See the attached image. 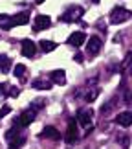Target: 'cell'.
<instances>
[{
    "label": "cell",
    "instance_id": "obj_21",
    "mask_svg": "<svg viewBox=\"0 0 132 149\" xmlns=\"http://www.w3.org/2000/svg\"><path fill=\"white\" fill-rule=\"evenodd\" d=\"M116 101H117L116 98H112L110 101H106V103H105V105H103V109H101V112H103V114H106V112H110V111H112V109H114V103H116Z\"/></svg>",
    "mask_w": 132,
    "mask_h": 149
},
{
    "label": "cell",
    "instance_id": "obj_12",
    "mask_svg": "<svg viewBox=\"0 0 132 149\" xmlns=\"http://www.w3.org/2000/svg\"><path fill=\"white\" fill-rule=\"evenodd\" d=\"M50 79L55 85H66V72L64 70H53L50 74Z\"/></svg>",
    "mask_w": 132,
    "mask_h": 149
},
{
    "label": "cell",
    "instance_id": "obj_2",
    "mask_svg": "<svg viewBox=\"0 0 132 149\" xmlns=\"http://www.w3.org/2000/svg\"><path fill=\"white\" fill-rule=\"evenodd\" d=\"M130 17H132V13H130L129 9L121 8V6H117V8H114L112 13H110V22H112V24H121V22L129 20Z\"/></svg>",
    "mask_w": 132,
    "mask_h": 149
},
{
    "label": "cell",
    "instance_id": "obj_22",
    "mask_svg": "<svg viewBox=\"0 0 132 149\" xmlns=\"http://www.w3.org/2000/svg\"><path fill=\"white\" fill-rule=\"evenodd\" d=\"M123 68H125V70H130V68H132V52H129L127 57H125V61H123Z\"/></svg>",
    "mask_w": 132,
    "mask_h": 149
},
{
    "label": "cell",
    "instance_id": "obj_20",
    "mask_svg": "<svg viewBox=\"0 0 132 149\" xmlns=\"http://www.w3.org/2000/svg\"><path fill=\"white\" fill-rule=\"evenodd\" d=\"M13 74H15V77L22 79V77H24V74H26V66H24V65H17V66L13 68Z\"/></svg>",
    "mask_w": 132,
    "mask_h": 149
},
{
    "label": "cell",
    "instance_id": "obj_10",
    "mask_svg": "<svg viewBox=\"0 0 132 149\" xmlns=\"http://www.w3.org/2000/svg\"><path fill=\"white\" fill-rule=\"evenodd\" d=\"M31 85H33L35 90H50L51 85H53V81H51V79H46V77H37Z\"/></svg>",
    "mask_w": 132,
    "mask_h": 149
},
{
    "label": "cell",
    "instance_id": "obj_29",
    "mask_svg": "<svg viewBox=\"0 0 132 149\" xmlns=\"http://www.w3.org/2000/svg\"><path fill=\"white\" fill-rule=\"evenodd\" d=\"M44 2V0H35V4H42Z\"/></svg>",
    "mask_w": 132,
    "mask_h": 149
},
{
    "label": "cell",
    "instance_id": "obj_16",
    "mask_svg": "<svg viewBox=\"0 0 132 149\" xmlns=\"http://www.w3.org/2000/svg\"><path fill=\"white\" fill-rule=\"evenodd\" d=\"M24 142H26V138L22 134H19L17 138H13L11 142H8V144H9V149H20L22 146H24Z\"/></svg>",
    "mask_w": 132,
    "mask_h": 149
},
{
    "label": "cell",
    "instance_id": "obj_15",
    "mask_svg": "<svg viewBox=\"0 0 132 149\" xmlns=\"http://www.w3.org/2000/svg\"><path fill=\"white\" fill-rule=\"evenodd\" d=\"M13 20H15V26H24V24L30 22V15L28 13H19V15L13 17Z\"/></svg>",
    "mask_w": 132,
    "mask_h": 149
},
{
    "label": "cell",
    "instance_id": "obj_14",
    "mask_svg": "<svg viewBox=\"0 0 132 149\" xmlns=\"http://www.w3.org/2000/svg\"><path fill=\"white\" fill-rule=\"evenodd\" d=\"M15 26V20L11 15H0V28L2 30H9V28Z\"/></svg>",
    "mask_w": 132,
    "mask_h": 149
},
{
    "label": "cell",
    "instance_id": "obj_30",
    "mask_svg": "<svg viewBox=\"0 0 132 149\" xmlns=\"http://www.w3.org/2000/svg\"><path fill=\"white\" fill-rule=\"evenodd\" d=\"M94 2H99V0H94Z\"/></svg>",
    "mask_w": 132,
    "mask_h": 149
},
{
    "label": "cell",
    "instance_id": "obj_23",
    "mask_svg": "<svg viewBox=\"0 0 132 149\" xmlns=\"http://www.w3.org/2000/svg\"><path fill=\"white\" fill-rule=\"evenodd\" d=\"M97 94H99V90H97V88H94V90H90V92L86 94V101H88V103H92V101H94V100L97 98Z\"/></svg>",
    "mask_w": 132,
    "mask_h": 149
},
{
    "label": "cell",
    "instance_id": "obj_1",
    "mask_svg": "<svg viewBox=\"0 0 132 149\" xmlns=\"http://www.w3.org/2000/svg\"><path fill=\"white\" fill-rule=\"evenodd\" d=\"M83 15H84V9L81 8V6H70V8L62 13L61 22H75V20L81 19Z\"/></svg>",
    "mask_w": 132,
    "mask_h": 149
},
{
    "label": "cell",
    "instance_id": "obj_5",
    "mask_svg": "<svg viewBox=\"0 0 132 149\" xmlns=\"http://www.w3.org/2000/svg\"><path fill=\"white\" fill-rule=\"evenodd\" d=\"M51 24V19L48 15H37L35 20H33V31H42L46 28H50Z\"/></svg>",
    "mask_w": 132,
    "mask_h": 149
},
{
    "label": "cell",
    "instance_id": "obj_4",
    "mask_svg": "<svg viewBox=\"0 0 132 149\" xmlns=\"http://www.w3.org/2000/svg\"><path fill=\"white\" fill-rule=\"evenodd\" d=\"M101 46H103V41L97 35H92L88 39V44H86V52L90 55H97L101 52Z\"/></svg>",
    "mask_w": 132,
    "mask_h": 149
},
{
    "label": "cell",
    "instance_id": "obj_17",
    "mask_svg": "<svg viewBox=\"0 0 132 149\" xmlns=\"http://www.w3.org/2000/svg\"><path fill=\"white\" fill-rule=\"evenodd\" d=\"M20 129H22V127H19V125H15V127H11L9 131H6V140H8V142H11L13 138H17V136L20 134Z\"/></svg>",
    "mask_w": 132,
    "mask_h": 149
},
{
    "label": "cell",
    "instance_id": "obj_3",
    "mask_svg": "<svg viewBox=\"0 0 132 149\" xmlns=\"http://www.w3.org/2000/svg\"><path fill=\"white\" fill-rule=\"evenodd\" d=\"M35 116H37V109H35V107H30L28 111H24L19 118H17L15 125H19V127H28V125H30L33 120H35Z\"/></svg>",
    "mask_w": 132,
    "mask_h": 149
},
{
    "label": "cell",
    "instance_id": "obj_26",
    "mask_svg": "<svg viewBox=\"0 0 132 149\" xmlns=\"http://www.w3.org/2000/svg\"><path fill=\"white\" fill-rule=\"evenodd\" d=\"M119 144H123L125 147H127V146H129V138H127V136H123V138H119Z\"/></svg>",
    "mask_w": 132,
    "mask_h": 149
},
{
    "label": "cell",
    "instance_id": "obj_9",
    "mask_svg": "<svg viewBox=\"0 0 132 149\" xmlns=\"http://www.w3.org/2000/svg\"><path fill=\"white\" fill-rule=\"evenodd\" d=\"M35 52H37V46H35L33 41H30V39H24V41H22V55L24 57H33Z\"/></svg>",
    "mask_w": 132,
    "mask_h": 149
},
{
    "label": "cell",
    "instance_id": "obj_18",
    "mask_svg": "<svg viewBox=\"0 0 132 149\" xmlns=\"http://www.w3.org/2000/svg\"><path fill=\"white\" fill-rule=\"evenodd\" d=\"M9 68H11V61H9V57H6V55H0V72H9Z\"/></svg>",
    "mask_w": 132,
    "mask_h": 149
},
{
    "label": "cell",
    "instance_id": "obj_19",
    "mask_svg": "<svg viewBox=\"0 0 132 149\" xmlns=\"http://www.w3.org/2000/svg\"><path fill=\"white\" fill-rule=\"evenodd\" d=\"M39 46H41L42 52L48 54V52H53L55 50V42L53 41H41V42H39Z\"/></svg>",
    "mask_w": 132,
    "mask_h": 149
},
{
    "label": "cell",
    "instance_id": "obj_6",
    "mask_svg": "<svg viewBox=\"0 0 132 149\" xmlns=\"http://www.w3.org/2000/svg\"><path fill=\"white\" fill-rule=\"evenodd\" d=\"M77 122L75 120H70V123H68V131H66V136H64V140L68 142V144H73V142L77 140Z\"/></svg>",
    "mask_w": 132,
    "mask_h": 149
},
{
    "label": "cell",
    "instance_id": "obj_27",
    "mask_svg": "<svg viewBox=\"0 0 132 149\" xmlns=\"http://www.w3.org/2000/svg\"><path fill=\"white\" fill-rule=\"evenodd\" d=\"M73 59H75V63H83V55H81V54H77L75 57H73Z\"/></svg>",
    "mask_w": 132,
    "mask_h": 149
},
{
    "label": "cell",
    "instance_id": "obj_28",
    "mask_svg": "<svg viewBox=\"0 0 132 149\" xmlns=\"http://www.w3.org/2000/svg\"><path fill=\"white\" fill-rule=\"evenodd\" d=\"M2 88H6V85H0V96L4 94V90H2Z\"/></svg>",
    "mask_w": 132,
    "mask_h": 149
},
{
    "label": "cell",
    "instance_id": "obj_11",
    "mask_svg": "<svg viewBox=\"0 0 132 149\" xmlns=\"http://www.w3.org/2000/svg\"><path fill=\"white\" fill-rule=\"evenodd\" d=\"M116 122L121 125V127H130L132 125V112L127 111V112H119L116 116Z\"/></svg>",
    "mask_w": 132,
    "mask_h": 149
},
{
    "label": "cell",
    "instance_id": "obj_25",
    "mask_svg": "<svg viewBox=\"0 0 132 149\" xmlns=\"http://www.w3.org/2000/svg\"><path fill=\"white\" fill-rule=\"evenodd\" d=\"M9 90H11V92H9V94H11V96H13V98H17V96H19V88H17V87H11Z\"/></svg>",
    "mask_w": 132,
    "mask_h": 149
},
{
    "label": "cell",
    "instance_id": "obj_24",
    "mask_svg": "<svg viewBox=\"0 0 132 149\" xmlns=\"http://www.w3.org/2000/svg\"><path fill=\"white\" fill-rule=\"evenodd\" d=\"M11 112V107H2V109H0V118H4V116H8V114Z\"/></svg>",
    "mask_w": 132,
    "mask_h": 149
},
{
    "label": "cell",
    "instance_id": "obj_13",
    "mask_svg": "<svg viewBox=\"0 0 132 149\" xmlns=\"http://www.w3.org/2000/svg\"><path fill=\"white\" fill-rule=\"evenodd\" d=\"M42 136L44 138H50V140H61V133L55 127H44L42 129Z\"/></svg>",
    "mask_w": 132,
    "mask_h": 149
},
{
    "label": "cell",
    "instance_id": "obj_7",
    "mask_svg": "<svg viewBox=\"0 0 132 149\" xmlns=\"http://www.w3.org/2000/svg\"><path fill=\"white\" fill-rule=\"evenodd\" d=\"M84 41H86L84 31H73L72 35L68 37V44H70V46H83Z\"/></svg>",
    "mask_w": 132,
    "mask_h": 149
},
{
    "label": "cell",
    "instance_id": "obj_8",
    "mask_svg": "<svg viewBox=\"0 0 132 149\" xmlns=\"http://www.w3.org/2000/svg\"><path fill=\"white\" fill-rule=\"evenodd\" d=\"M92 120H94V111H92V109H84V111L79 112V123H81L83 127H90Z\"/></svg>",
    "mask_w": 132,
    "mask_h": 149
}]
</instances>
